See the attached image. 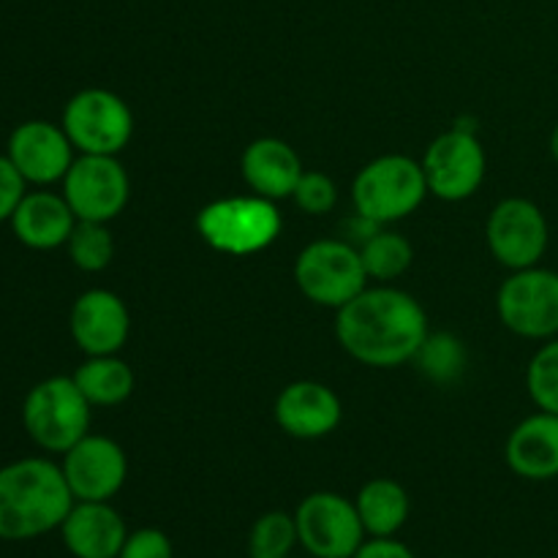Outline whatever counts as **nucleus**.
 <instances>
[{
	"mask_svg": "<svg viewBox=\"0 0 558 558\" xmlns=\"http://www.w3.org/2000/svg\"><path fill=\"white\" fill-rule=\"evenodd\" d=\"M425 308L396 287H365L338 308L336 338L343 352L368 368H398L414 360L428 338Z\"/></svg>",
	"mask_w": 558,
	"mask_h": 558,
	"instance_id": "f257e3e1",
	"label": "nucleus"
},
{
	"mask_svg": "<svg viewBox=\"0 0 558 558\" xmlns=\"http://www.w3.org/2000/svg\"><path fill=\"white\" fill-rule=\"evenodd\" d=\"M74 494L60 463L49 458H20L0 466V539L25 543L58 532Z\"/></svg>",
	"mask_w": 558,
	"mask_h": 558,
	"instance_id": "f03ea898",
	"label": "nucleus"
},
{
	"mask_svg": "<svg viewBox=\"0 0 558 558\" xmlns=\"http://www.w3.org/2000/svg\"><path fill=\"white\" fill-rule=\"evenodd\" d=\"M90 409L71 376H49L25 396L22 425L33 445L63 456L90 434Z\"/></svg>",
	"mask_w": 558,
	"mask_h": 558,
	"instance_id": "7ed1b4c3",
	"label": "nucleus"
},
{
	"mask_svg": "<svg viewBox=\"0 0 558 558\" xmlns=\"http://www.w3.org/2000/svg\"><path fill=\"white\" fill-rule=\"evenodd\" d=\"M428 194L423 163L403 153L374 158L360 169L352 183L354 213L381 227L412 216Z\"/></svg>",
	"mask_w": 558,
	"mask_h": 558,
	"instance_id": "20e7f679",
	"label": "nucleus"
},
{
	"mask_svg": "<svg viewBox=\"0 0 558 558\" xmlns=\"http://www.w3.org/2000/svg\"><path fill=\"white\" fill-rule=\"evenodd\" d=\"M281 213L265 196H227L205 205L196 229L210 248L229 256H251L270 248L281 234Z\"/></svg>",
	"mask_w": 558,
	"mask_h": 558,
	"instance_id": "39448f33",
	"label": "nucleus"
},
{
	"mask_svg": "<svg viewBox=\"0 0 558 558\" xmlns=\"http://www.w3.org/2000/svg\"><path fill=\"white\" fill-rule=\"evenodd\" d=\"M294 283L322 308H341L368 287L357 245L347 240H316L294 259Z\"/></svg>",
	"mask_w": 558,
	"mask_h": 558,
	"instance_id": "423d86ee",
	"label": "nucleus"
},
{
	"mask_svg": "<svg viewBox=\"0 0 558 558\" xmlns=\"http://www.w3.org/2000/svg\"><path fill=\"white\" fill-rule=\"evenodd\" d=\"M60 125L74 150L87 156H118L134 134V114L118 93L85 87L69 98Z\"/></svg>",
	"mask_w": 558,
	"mask_h": 558,
	"instance_id": "0eeeda50",
	"label": "nucleus"
},
{
	"mask_svg": "<svg viewBox=\"0 0 558 558\" xmlns=\"http://www.w3.org/2000/svg\"><path fill=\"white\" fill-rule=\"evenodd\" d=\"M496 311L501 325L521 338L550 341L558 336V272L548 267L512 270L499 287Z\"/></svg>",
	"mask_w": 558,
	"mask_h": 558,
	"instance_id": "6e6552de",
	"label": "nucleus"
},
{
	"mask_svg": "<svg viewBox=\"0 0 558 558\" xmlns=\"http://www.w3.org/2000/svg\"><path fill=\"white\" fill-rule=\"evenodd\" d=\"M300 548L311 558H352L368 539L354 501L336 490L308 494L294 510Z\"/></svg>",
	"mask_w": 558,
	"mask_h": 558,
	"instance_id": "1a4fd4ad",
	"label": "nucleus"
},
{
	"mask_svg": "<svg viewBox=\"0 0 558 558\" xmlns=\"http://www.w3.org/2000/svg\"><path fill=\"white\" fill-rule=\"evenodd\" d=\"M63 196L76 221L109 223L129 205V172L118 156L80 153L63 178Z\"/></svg>",
	"mask_w": 558,
	"mask_h": 558,
	"instance_id": "9d476101",
	"label": "nucleus"
},
{
	"mask_svg": "<svg viewBox=\"0 0 558 558\" xmlns=\"http://www.w3.org/2000/svg\"><path fill=\"white\" fill-rule=\"evenodd\" d=\"M485 240L499 265L507 270H526L539 265L548 251V218L532 199L507 196L490 210Z\"/></svg>",
	"mask_w": 558,
	"mask_h": 558,
	"instance_id": "9b49d317",
	"label": "nucleus"
},
{
	"mask_svg": "<svg viewBox=\"0 0 558 558\" xmlns=\"http://www.w3.org/2000/svg\"><path fill=\"white\" fill-rule=\"evenodd\" d=\"M420 163L428 180V191L445 202L469 199L483 185L488 169L477 134L461 125L436 136Z\"/></svg>",
	"mask_w": 558,
	"mask_h": 558,
	"instance_id": "f8f14e48",
	"label": "nucleus"
},
{
	"mask_svg": "<svg viewBox=\"0 0 558 558\" xmlns=\"http://www.w3.org/2000/svg\"><path fill=\"white\" fill-rule=\"evenodd\" d=\"M60 469L76 501H112L129 480V458L123 447L96 434H87L63 452Z\"/></svg>",
	"mask_w": 558,
	"mask_h": 558,
	"instance_id": "ddd939ff",
	"label": "nucleus"
},
{
	"mask_svg": "<svg viewBox=\"0 0 558 558\" xmlns=\"http://www.w3.org/2000/svg\"><path fill=\"white\" fill-rule=\"evenodd\" d=\"M5 156L11 158L27 185L63 183L65 172L74 163V145L63 125L49 120H25L9 136Z\"/></svg>",
	"mask_w": 558,
	"mask_h": 558,
	"instance_id": "4468645a",
	"label": "nucleus"
},
{
	"mask_svg": "<svg viewBox=\"0 0 558 558\" xmlns=\"http://www.w3.org/2000/svg\"><path fill=\"white\" fill-rule=\"evenodd\" d=\"M69 330L87 357L118 354L131 332L129 308L109 289H87L71 305Z\"/></svg>",
	"mask_w": 558,
	"mask_h": 558,
	"instance_id": "2eb2a0df",
	"label": "nucleus"
},
{
	"mask_svg": "<svg viewBox=\"0 0 558 558\" xmlns=\"http://www.w3.org/2000/svg\"><path fill=\"white\" fill-rule=\"evenodd\" d=\"M276 423L292 439L314 441L332 434L341 425L343 407L336 390L322 381L300 379L292 381L276 398Z\"/></svg>",
	"mask_w": 558,
	"mask_h": 558,
	"instance_id": "dca6fc26",
	"label": "nucleus"
},
{
	"mask_svg": "<svg viewBox=\"0 0 558 558\" xmlns=\"http://www.w3.org/2000/svg\"><path fill=\"white\" fill-rule=\"evenodd\" d=\"M58 532L74 558H118L129 537L123 515L109 501H74Z\"/></svg>",
	"mask_w": 558,
	"mask_h": 558,
	"instance_id": "f3484780",
	"label": "nucleus"
},
{
	"mask_svg": "<svg viewBox=\"0 0 558 558\" xmlns=\"http://www.w3.org/2000/svg\"><path fill=\"white\" fill-rule=\"evenodd\" d=\"M240 172H243L245 185L256 196L278 202L292 199L305 169L298 150L289 142L278 140V136H262L243 150Z\"/></svg>",
	"mask_w": 558,
	"mask_h": 558,
	"instance_id": "a211bd4d",
	"label": "nucleus"
},
{
	"mask_svg": "<svg viewBox=\"0 0 558 558\" xmlns=\"http://www.w3.org/2000/svg\"><path fill=\"white\" fill-rule=\"evenodd\" d=\"M507 466L529 483L558 477V414L537 412L512 428L505 445Z\"/></svg>",
	"mask_w": 558,
	"mask_h": 558,
	"instance_id": "6ab92c4d",
	"label": "nucleus"
},
{
	"mask_svg": "<svg viewBox=\"0 0 558 558\" xmlns=\"http://www.w3.org/2000/svg\"><path fill=\"white\" fill-rule=\"evenodd\" d=\"M9 223L22 245L33 251H52L69 243L76 227V216L63 194L27 191Z\"/></svg>",
	"mask_w": 558,
	"mask_h": 558,
	"instance_id": "aec40b11",
	"label": "nucleus"
},
{
	"mask_svg": "<svg viewBox=\"0 0 558 558\" xmlns=\"http://www.w3.org/2000/svg\"><path fill=\"white\" fill-rule=\"evenodd\" d=\"M354 507L368 537H398L412 515L409 490L390 477L368 480L357 490Z\"/></svg>",
	"mask_w": 558,
	"mask_h": 558,
	"instance_id": "412c9836",
	"label": "nucleus"
},
{
	"mask_svg": "<svg viewBox=\"0 0 558 558\" xmlns=\"http://www.w3.org/2000/svg\"><path fill=\"white\" fill-rule=\"evenodd\" d=\"M71 379L90 407H120L134 392V371L118 354L87 357Z\"/></svg>",
	"mask_w": 558,
	"mask_h": 558,
	"instance_id": "4be33fe9",
	"label": "nucleus"
},
{
	"mask_svg": "<svg viewBox=\"0 0 558 558\" xmlns=\"http://www.w3.org/2000/svg\"><path fill=\"white\" fill-rule=\"evenodd\" d=\"M360 256H363V267L368 278L379 283H390L392 278H401L412 267L414 248L403 234L381 227L374 238L360 245Z\"/></svg>",
	"mask_w": 558,
	"mask_h": 558,
	"instance_id": "5701e85b",
	"label": "nucleus"
},
{
	"mask_svg": "<svg viewBox=\"0 0 558 558\" xmlns=\"http://www.w3.org/2000/svg\"><path fill=\"white\" fill-rule=\"evenodd\" d=\"M412 363H417L425 379L436 385H452L466 371V349L450 332H428Z\"/></svg>",
	"mask_w": 558,
	"mask_h": 558,
	"instance_id": "b1692460",
	"label": "nucleus"
},
{
	"mask_svg": "<svg viewBox=\"0 0 558 558\" xmlns=\"http://www.w3.org/2000/svg\"><path fill=\"white\" fill-rule=\"evenodd\" d=\"M298 523L294 512L272 510L254 521L248 532V554L251 558H281L292 556L298 548Z\"/></svg>",
	"mask_w": 558,
	"mask_h": 558,
	"instance_id": "393cba45",
	"label": "nucleus"
},
{
	"mask_svg": "<svg viewBox=\"0 0 558 558\" xmlns=\"http://www.w3.org/2000/svg\"><path fill=\"white\" fill-rule=\"evenodd\" d=\"M69 259L80 267L82 272H101L107 270L114 256V240L107 223L98 221H76L69 243Z\"/></svg>",
	"mask_w": 558,
	"mask_h": 558,
	"instance_id": "a878e982",
	"label": "nucleus"
},
{
	"mask_svg": "<svg viewBox=\"0 0 558 558\" xmlns=\"http://www.w3.org/2000/svg\"><path fill=\"white\" fill-rule=\"evenodd\" d=\"M526 387L539 412L558 414V336L534 352L526 368Z\"/></svg>",
	"mask_w": 558,
	"mask_h": 558,
	"instance_id": "bb28decb",
	"label": "nucleus"
},
{
	"mask_svg": "<svg viewBox=\"0 0 558 558\" xmlns=\"http://www.w3.org/2000/svg\"><path fill=\"white\" fill-rule=\"evenodd\" d=\"M292 199L294 205L303 213H308V216H325V213H330L332 207H336L338 189L336 183H332V178H327V174L303 172Z\"/></svg>",
	"mask_w": 558,
	"mask_h": 558,
	"instance_id": "cd10ccee",
	"label": "nucleus"
},
{
	"mask_svg": "<svg viewBox=\"0 0 558 558\" xmlns=\"http://www.w3.org/2000/svg\"><path fill=\"white\" fill-rule=\"evenodd\" d=\"M118 558H174V545L167 532L156 526L129 532Z\"/></svg>",
	"mask_w": 558,
	"mask_h": 558,
	"instance_id": "c85d7f7f",
	"label": "nucleus"
},
{
	"mask_svg": "<svg viewBox=\"0 0 558 558\" xmlns=\"http://www.w3.org/2000/svg\"><path fill=\"white\" fill-rule=\"evenodd\" d=\"M27 194V183L20 174V169L11 163V158L0 156V223L11 221L14 210L20 207L22 196Z\"/></svg>",
	"mask_w": 558,
	"mask_h": 558,
	"instance_id": "c756f323",
	"label": "nucleus"
},
{
	"mask_svg": "<svg viewBox=\"0 0 558 558\" xmlns=\"http://www.w3.org/2000/svg\"><path fill=\"white\" fill-rule=\"evenodd\" d=\"M352 558H417L398 537H368Z\"/></svg>",
	"mask_w": 558,
	"mask_h": 558,
	"instance_id": "7c9ffc66",
	"label": "nucleus"
},
{
	"mask_svg": "<svg viewBox=\"0 0 558 558\" xmlns=\"http://www.w3.org/2000/svg\"><path fill=\"white\" fill-rule=\"evenodd\" d=\"M550 156L558 161V125L554 129V134H550Z\"/></svg>",
	"mask_w": 558,
	"mask_h": 558,
	"instance_id": "2f4dec72",
	"label": "nucleus"
},
{
	"mask_svg": "<svg viewBox=\"0 0 558 558\" xmlns=\"http://www.w3.org/2000/svg\"><path fill=\"white\" fill-rule=\"evenodd\" d=\"M281 558H292V556H281Z\"/></svg>",
	"mask_w": 558,
	"mask_h": 558,
	"instance_id": "473e14b6",
	"label": "nucleus"
}]
</instances>
